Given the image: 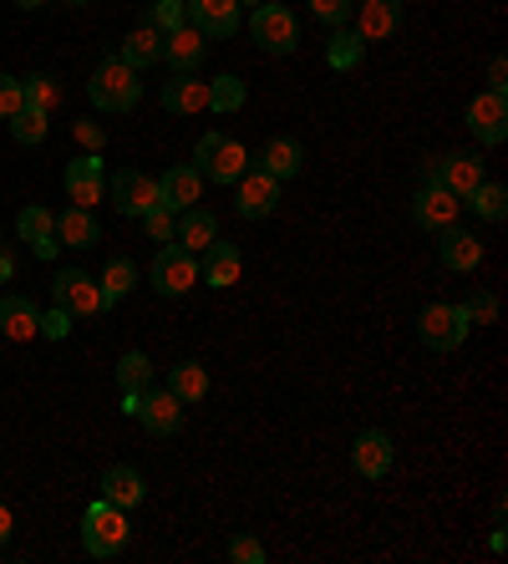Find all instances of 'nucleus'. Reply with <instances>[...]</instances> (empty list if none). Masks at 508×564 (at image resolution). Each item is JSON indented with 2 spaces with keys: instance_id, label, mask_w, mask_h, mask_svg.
I'll use <instances>...</instances> for the list:
<instances>
[{
  "instance_id": "nucleus-49",
  "label": "nucleus",
  "mask_w": 508,
  "mask_h": 564,
  "mask_svg": "<svg viewBox=\"0 0 508 564\" xmlns=\"http://www.w3.org/2000/svg\"><path fill=\"white\" fill-rule=\"evenodd\" d=\"M488 544H494V554H504V550H508V534H504V523H498V529H494V539H488Z\"/></svg>"
},
{
  "instance_id": "nucleus-42",
  "label": "nucleus",
  "mask_w": 508,
  "mask_h": 564,
  "mask_svg": "<svg viewBox=\"0 0 508 564\" xmlns=\"http://www.w3.org/2000/svg\"><path fill=\"white\" fill-rule=\"evenodd\" d=\"M26 108V92H21V77H11V71H0V117L11 123L15 112Z\"/></svg>"
},
{
  "instance_id": "nucleus-30",
  "label": "nucleus",
  "mask_w": 508,
  "mask_h": 564,
  "mask_svg": "<svg viewBox=\"0 0 508 564\" xmlns=\"http://www.w3.org/2000/svg\"><path fill=\"white\" fill-rule=\"evenodd\" d=\"M133 285H138V264L127 260V255H112L108 260V270H102V305H117V301H127L133 295Z\"/></svg>"
},
{
  "instance_id": "nucleus-36",
  "label": "nucleus",
  "mask_w": 508,
  "mask_h": 564,
  "mask_svg": "<svg viewBox=\"0 0 508 564\" xmlns=\"http://www.w3.org/2000/svg\"><path fill=\"white\" fill-rule=\"evenodd\" d=\"M208 108L214 112H239L245 108V77H234V71L214 77V82H208Z\"/></svg>"
},
{
  "instance_id": "nucleus-13",
  "label": "nucleus",
  "mask_w": 508,
  "mask_h": 564,
  "mask_svg": "<svg viewBox=\"0 0 508 564\" xmlns=\"http://www.w3.org/2000/svg\"><path fill=\"white\" fill-rule=\"evenodd\" d=\"M138 422L148 427L153 438H173L183 427V402L168 392V386H148L138 397Z\"/></svg>"
},
{
  "instance_id": "nucleus-41",
  "label": "nucleus",
  "mask_w": 508,
  "mask_h": 564,
  "mask_svg": "<svg viewBox=\"0 0 508 564\" xmlns=\"http://www.w3.org/2000/svg\"><path fill=\"white\" fill-rule=\"evenodd\" d=\"M357 11V0H311V15H316L320 26H346Z\"/></svg>"
},
{
  "instance_id": "nucleus-32",
  "label": "nucleus",
  "mask_w": 508,
  "mask_h": 564,
  "mask_svg": "<svg viewBox=\"0 0 508 564\" xmlns=\"http://www.w3.org/2000/svg\"><path fill=\"white\" fill-rule=\"evenodd\" d=\"M168 392H173L183 407H193V402L208 397V372L199 366V361H179V366L168 372Z\"/></svg>"
},
{
  "instance_id": "nucleus-10",
  "label": "nucleus",
  "mask_w": 508,
  "mask_h": 564,
  "mask_svg": "<svg viewBox=\"0 0 508 564\" xmlns=\"http://www.w3.org/2000/svg\"><path fill=\"white\" fill-rule=\"evenodd\" d=\"M61 183H67V193H71V204L77 208L102 204V193H108V163H102V153H82V158H71L67 173H61Z\"/></svg>"
},
{
  "instance_id": "nucleus-47",
  "label": "nucleus",
  "mask_w": 508,
  "mask_h": 564,
  "mask_svg": "<svg viewBox=\"0 0 508 564\" xmlns=\"http://www.w3.org/2000/svg\"><path fill=\"white\" fill-rule=\"evenodd\" d=\"M11 529H15V519H11V509H5V504H0V550H5V544H11Z\"/></svg>"
},
{
  "instance_id": "nucleus-20",
  "label": "nucleus",
  "mask_w": 508,
  "mask_h": 564,
  "mask_svg": "<svg viewBox=\"0 0 508 564\" xmlns=\"http://www.w3.org/2000/svg\"><path fill=\"white\" fill-rule=\"evenodd\" d=\"M208 108V82H199L193 71H173V82H163V112L173 117H193Z\"/></svg>"
},
{
  "instance_id": "nucleus-19",
  "label": "nucleus",
  "mask_w": 508,
  "mask_h": 564,
  "mask_svg": "<svg viewBox=\"0 0 508 564\" xmlns=\"http://www.w3.org/2000/svg\"><path fill=\"white\" fill-rule=\"evenodd\" d=\"M488 179V163H483L478 153H448V158H438V183L448 193H458V199H463L467 189H473V183H483Z\"/></svg>"
},
{
  "instance_id": "nucleus-15",
  "label": "nucleus",
  "mask_w": 508,
  "mask_h": 564,
  "mask_svg": "<svg viewBox=\"0 0 508 564\" xmlns=\"http://www.w3.org/2000/svg\"><path fill=\"white\" fill-rule=\"evenodd\" d=\"M183 5H189V26L199 36L224 42V36L239 31V0H183Z\"/></svg>"
},
{
  "instance_id": "nucleus-35",
  "label": "nucleus",
  "mask_w": 508,
  "mask_h": 564,
  "mask_svg": "<svg viewBox=\"0 0 508 564\" xmlns=\"http://www.w3.org/2000/svg\"><path fill=\"white\" fill-rule=\"evenodd\" d=\"M46 133H52V112H42V108H21L11 117V138L15 143H46Z\"/></svg>"
},
{
  "instance_id": "nucleus-25",
  "label": "nucleus",
  "mask_w": 508,
  "mask_h": 564,
  "mask_svg": "<svg viewBox=\"0 0 508 564\" xmlns=\"http://www.w3.org/2000/svg\"><path fill=\"white\" fill-rule=\"evenodd\" d=\"M102 498H108V504H117V509H138L143 498H148V483H143L138 469L117 463V469L102 473Z\"/></svg>"
},
{
  "instance_id": "nucleus-2",
  "label": "nucleus",
  "mask_w": 508,
  "mask_h": 564,
  "mask_svg": "<svg viewBox=\"0 0 508 564\" xmlns=\"http://www.w3.org/2000/svg\"><path fill=\"white\" fill-rule=\"evenodd\" d=\"M127 534H133L127 509H117V504H108V498H97L92 509L82 514V550L92 554V560H112V554H123Z\"/></svg>"
},
{
  "instance_id": "nucleus-29",
  "label": "nucleus",
  "mask_w": 508,
  "mask_h": 564,
  "mask_svg": "<svg viewBox=\"0 0 508 564\" xmlns=\"http://www.w3.org/2000/svg\"><path fill=\"white\" fill-rule=\"evenodd\" d=\"M117 61H127L133 71L153 67V61H163V36H158L153 26L127 31V36H123V52H117Z\"/></svg>"
},
{
  "instance_id": "nucleus-26",
  "label": "nucleus",
  "mask_w": 508,
  "mask_h": 564,
  "mask_svg": "<svg viewBox=\"0 0 508 564\" xmlns=\"http://www.w3.org/2000/svg\"><path fill=\"white\" fill-rule=\"evenodd\" d=\"M102 239V224H97L92 208H77L71 204L61 219H56V245H71V249H92Z\"/></svg>"
},
{
  "instance_id": "nucleus-46",
  "label": "nucleus",
  "mask_w": 508,
  "mask_h": 564,
  "mask_svg": "<svg viewBox=\"0 0 508 564\" xmlns=\"http://www.w3.org/2000/svg\"><path fill=\"white\" fill-rule=\"evenodd\" d=\"M488 92H504L508 97V61H504V56H494V61H488Z\"/></svg>"
},
{
  "instance_id": "nucleus-11",
  "label": "nucleus",
  "mask_w": 508,
  "mask_h": 564,
  "mask_svg": "<svg viewBox=\"0 0 508 564\" xmlns=\"http://www.w3.org/2000/svg\"><path fill=\"white\" fill-rule=\"evenodd\" d=\"M280 204V179H270L264 168H245V179L234 183V208L245 219H270Z\"/></svg>"
},
{
  "instance_id": "nucleus-43",
  "label": "nucleus",
  "mask_w": 508,
  "mask_h": 564,
  "mask_svg": "<svg viewBox=\"0 0 508 564\" xmlns=\"http://www.w3.org/2000/svg\"><path fill=\"white\" fill-rule=\"evenodd\" d=\"M229 560L234 564H264V544L255 534H234L229 539Z\"/></svg>"
},
{
  "instance_id": "nucleus-39",
  "label": "nucleus",
  "mask_w": 508,
  "mask_h": 564,
  "mask_svg": "<svg viewBox=\"0 0 508 564\" xmlns=\"http://www.w3.org/2000/svg\"><path fill=\"white\" fill-rule=\"evenodd\" d=\"M143 229H148L153 245H168V239H173V229H179V214H173V208H163V204H153L148 214H143Z\"/></svg>"
},
{
  "instance_id": "nucleus-22",
  "label": "nucleus",
  "mask_w": 508,
  "mask_h": 564,
  "mask_svg": "<svg viewBox=\"0 0 508 564\" xmlns=\"http://www.w3.org/2000/svg\"><path fill=\"white\" fill-rule=\"evenodd\" d=\"M42 330V311L26 295H0V336L5 341H31Z\"/></svg>"
},
{
  "instance_id": "nucleus-44",
  "label": "nucleus",
  "mask_w": 508,
  "mask_h": 564,
  "mask_svg": "<svg viewBox=\"0 0 508 564\" xmlns=\"http://www.w3.org/2000/svg\"><path fill=\"white\" fill-rule=\"evenodd\" d=\"M36 336H46V341H67V336H71V316L61 311V305H56V311H46V316H42V330H36Z\"/></svg>"
},
{
  "instance_id": "nucleus-45",
  "label": "nucleus",
  "mask_w": 508,
  "mask_h": 564,
  "mask_svg": "<svg viewBox=\"0 0 508 564\" xmlns=\"http://www.w3.org/2000/svg\"><path fill=\"white\" fill-rule=\"evenodd\" d=\"M71 133H77V143H82L87 153H102V143H108V133L97 123H71Z\"/></svg>"
},
{
  "instance_id": "nucleus-3",
  "label": "nucleus",
  "mask_w": 508,
  "mask_h": 564,
  "mask_svg": "<svg viewBox=\"0 0 508 564\" xmlns=\"http://www.w3.org/2000/svg\"><path fill=\"white\" fill-rule=\"evenodd\" d=\"M193 168H199L208 183L234 189V183L245 179L249 153H245V143L229 138V133H204V138H199V148H193Z\"/></svg>"
},
{
  "instance_id": "nucleus-37",
  "label": "nucleus",
  "mask_w": 508,
  "mask_h": 564,
  "mask_svg": "<svg viewBox=\"0 0 508 564\" xmlns=\"http://www.w3.org/2000/svg\"><path fill=\"white\" fill-rule=\"evenodd\" d=\"M117 386H123V392H148L153 386V361L143 357V351H127L123 361H117Z\"/></svg>"
},
{
  "instance_id": "nucleus-31",
  "label": "nucleus",
  "mask_w": 508,
  "mask_h": 564,
  "mask_svg": "<svg viewBox=\"0 0 508 564\" xmlns=\"http://www.w3.org/2000/svg\"><path fill=\"white\" fill-rule=\"evenodd\" d=\"M361 61H366V42H361L357 31L336 26V36L326 42V67L330 71H357Z\"/></svg>"
},
{
  "instance_id": "nucleus-34",
  "label": "nucleus",
  "mask_w": 508,
  "mask_h": 564,
  "mask_svg": "<svg viewBox=\"0 0 508 564\" xmlns=\"http://www.w3.org/2000/svg\"><path fill=\"white\" fill-rule=\"evenodd\" d=\"M143 26H153L158 36H168V31L189 26V5H183V0H153L148 11H143Z\"/></svg>"
},
{
  "instance_id": "nucleus-16",
  "label": "nucleus",
  "mask_w": 508,
  "mask_h": 564,
  "mask_svg": "<svg viewBox=\"0 0 508 564\" xmlns=\"http://www.w3.org/2000/svg\"><path fill=\"white\" fill-rule=\"evenodd\" d=\"M199 193H204V173H199L193 163L168 168L163 179H158V204L173 208V214H183V208L199 204Z\"/></svg>"
},
{
  "instance_id": "nucleus-38",
  "label": "nucleus",
  "mask_w": 508,
  "mask_h": 564,
  "mask_svg": "<svg viewBox=\"0 0 508 564\" xmlns=\"http://www.w3.org/2000/svg\"><path fill=\"white\" fill-rule=\"evenodd\" d=\"M15 229H21V239H26V245H36V239H52L56 235V214H52V208H42V204H31V208H21Z\"/></svg>"
},
{
  "instance_id": "nucleus-48",
  "label": "nucleus",
  "mask_w": 508,
  "mask_h": 564,
  "mask_svg": "<svg viewBox=\"0 0 508 564\" xmlns=\"http://www.w3.org/2000/svg\"><path fill=\"white\" fill-rule=\"evenodd\" d=\"M31 249H36V260H52V255H56V249H61V245H56V235H52V239H36V245H31Z\"/></svg>"
},
{
  "instance_id": "nucleus-18",
  "label": "nucleus",
  "mask_w": 508,
  "mask_h": 564,
  "mask_svg": "<svg viewBox=\"0 0 508 564\" xmlns=\"http://www.w3.org/2000/svg\"><path fill=\"white\" fill-rule=\"evenodd\" d=\"M357 36L361 42H386L402 26V0H361L357 11Z\"/></svg>"
},
{
  "instance_id": "nucleus-8",
  "label": "nucleus",
  "mask_w": 508,
  "mask_h": 564,
  "mask_svg": "<svg viewBox=\"0 0 508 564\" xmlns=\"http://www.w3.org/2000/svg\"><path fill=\"white\" fill-rule=\"evenodd\" d=\"M392 463H397V442L386 438L382 427H366V432H357V442H351V469H357V478L376 483L392 473Z\"/></svg>"
},
{
  "instance_id": "nucleus-28",
  "label": "nucleus",
  "mask_w": 508,
  "mask_h": 564,
  "mask_svg": "<svg viewBox=\"0 0 508 564\" xmlns=\"http://www.w3.org/2000/svg\"><path fill=\"white\" fill-rule=\"evenodd\" d=\"M173 239H179L183 249H193V255H199V249H208L214 239H219V219H214L208 208H183Z\"/></svg>"
},
{
  "instance_id": "nucleus-17",
  "label": "nucleus",
  "mask_w": 508,
  "mask_h": 564,
  "mask_svg": "<svg viewBox=\"0 0 508 564\" xmlns=\"http://www.w3.org/2000/svg\"><path fill=\"white\" fill-rule=\"evenodd\" d=\"M438 260L448 264L453 275H467V270H478V264H483V245H478V235H467V229H458V224L438 229Z\"/></svg>"
},
{
  "instance_id": "nucleus-12",
  "label": "nucleus",
  "mask_w": 508,
  "mask_h": 564,
  "mask_svg": "<svg viewBox=\"0 0 508 564\" xmlns=\"http://www.w3.org/2000/svg\"><path fill=\"white\" fill-rule=\"evenodd\" d=\"M153 204H158V183H153L148 173H138V168H117V173H112V208H117V214L143 219Z\"/></svg>"
},
{
  "instance_id": "nucleus-14",
  "label": "nucleus",
  "mask_w": 508,
  "mask_h": 564,
  "mask_svg": "<svg viewBox=\"0 0 508 564\" xmlns=\"http://www.w3.org/2000/svg\"><path fill=\"white\" fill-rule=\"evenodd\" d=\"M458 193H448L442 183H422L413 199V224L417 229H427V235H438V229H448V224L458 219Z\"/></svg>"
},
{
  "instance_id": "nucleus-27",
  "label": "nucleus",
  "mask_w": 508,
  "mask_h": 564,
  "mask_svg": "<svg viewBox=\"0 0 508 564\" xmlns=\"http://www.w3.org/2000/svg\"><path fill=\"white\" fill-rule=\"evenodd\" d=\"M458 204H463L467 214H478V219H488V224L508 219V189H504V183H494V179L473 183V189H467L463 199H458Z\"/></svg>"
},
{
  "instance_id": "nucleus-53",
  "label": "nucleus",
  "mask_w": 508,
  "mask_h": 564,
  "mask_svg": "<svg viewBox=\"0 0 508 564\" xmlns=\"http://www.w3.org/2000/svg\"><path fill=\"white\" fill-rule=\"evenodd\" d=\"M67 5H92V0H67Z\"/></svg>"
},
{
  "instance_id": "nucleus-51",
  "label": "nucleus",
  "mask_w": 508,
  "mask_h": 564,
  "mask_svg": "<svg viewBox=\"0 0 508 564\" xmlns=\"http://www.w3.org/2000/svg\"><path fill=\"white\" fill-rule=\"evenodd\" d=\"M15 5H21V11H36V5H46V0H15Z\"/></svg>"
},
{
  "instance_id": "nucleus-9",
  "label": "nucleus",
  "mask_w": 508,
  "mask_h": 564,
  "mask_svg": "<svg viewBox=\"0 0 508 564\" xmlns=\"http://www.w3.org/2000/svg\"><path fill=\"white\" fill-rule=\"evenodd\" d=\"M467 133L483 143V148H498L508 138V97L504 92H478L467 102Z\"/></svg>"
},
{
  "instance_id": "nucleus-33",
  "label": "nucleus",
  "mask_w": 508,
  "mask_h": 564,
  "mask_svg": "<svg viewBox=\"0 0 508 564\" xmlns=\"http://www.w3.org/2000/svg\"><path fill=\"white\" fill-rule=\"evenodd\" d=\"M21 92H26V108H42V112L61 108V82H56L52 71H31V77H21Z\"/></svg>"
},
{
  "instance_id": "nucleus-52",
  "label": "nucleus",
  "mask_w": 508,
  "mask_h": 564,
  "mask_svg": "<svg viewBox=\"0 0 508 564\" xmlns=\"http://www.w3.org/2000/svg\"><path fill=\"white\" fill-rule=\"evenodd\" d=\"M239 5H264V0H239Z\"/></svg>"
},
{
  "instance_id": "nucleus-24",
  "label": "nucleus",
  "mask_w": 508,
  "mask_h": 564,
  "mask_svg": "<svg viewBox=\"0 0 508 564\" xmlns=\"http://www.w3.org/2000/svg\"><path fill=\"white\" fill-rule=\"evenodd\" d=\"M249 163H260L270 179L285 183V179H295V173L305 168V148H301L295 138H270V143L260 148V158H249Z\"/></svg>"
},
{
  "instance_id": "nucleus-50",
  "label": "nucleus",
  "mask_w": 508,
  "mask_h": 564,
  "mask_svg": "<svg viewBox=\"0 0 508 564\" xmlns=\"http://www.w3.org/2000/svg\"><path fill=\"white\" fill-rule=\"evenodd\" d=\"M11 275H15V260L5 255V249H0V280H11Z\"/></svg>"
},
{
  "instance_id": "nucleus-23",
  "label": "nucleus",
  "mask_w": 508,
  "mask_h": 564,
  "mask_svg": "<svg viewBox=\"0 0 508 564\" xmlns=\"http://www.w3.org/2000/svg\"><path fill=\"white\" fill-rule=\"evenodd\" d=\"M204 56H208V42L193 26H179V31H168L163 36V61L173 71H199L204 67Z\"/></svg>"
},
{
  "instance_id": "nucleus-4",
  "label": "nucleus",
  "mask_w": 508,
  "mask_h": 564,
  "mask_svg": "<svg viewBox=\"0 0 508 564\" xmlns=\"http://www.w3.org/2000/svg\"><path fill=\"white\" fill-rule=\"evenodd\" d=\"M249 36H255V46H260V52L290 56L295 46H301V21H295V11H290V5L264 0V5H255V15H249Z\"/></svg>"
},
{
  "instance_id": "nucleus-5",
  "label": "nucleus",
  "mask_w": 508,
  "mask_h": 564,
  "mask_svg": "<svg viewBox=\"0 0 508 564\" xmlns=\"http://www.w3.org/2000/svg\"><path fill=\"white\" fill-rule=\"evenodd\" d=\"M467 316H463V305H422V316H417V336H422L427 351H458V346L467 341Z\"/></svg>"
},
{
  "instance_id": "nucleus-1",
  "label": "nucleus",
  "mask_w": 508,
  "mask_h": 564,
  "mask_svg": "<svg viewBox=\"0 0 508 564\" xmlns=\"http://www.w3.org/2000/svg\"><path fill=\"white\" fill-rule=\"evenodd\" d=\"M87 97H92L97 112H133L143 102V82H138V71L127 67V61L108 56V61L87 77Z\"/></svg>"
},
{
  "instance_id": "nucleus-7",
  "label": "nucleus",
  "mask_w": 508,
  "mask_h": 564,
  "mask_svg": "<svg viewBox=\"0 0 508 564\" xmlns=\"http://www.w3.org/2000/svg\"><path fill=\"white\" fill-rule=\"evenodd\" d=\"M193 280H199V255L168 239V245L158 249V255H153V290L173 301V295H183V290H193Z\"/></svg>"
},
{
  "instance_id": "nucleus-40",
  "label": "nucleus",
  "mask_w": 508,
  "mask_h": 564,
  "mask_svg": "<svg viewBox=\"0 0 508 564\" xmlns=\"http://www.w3.org/2000/svg\"><path fill=\"white\" fill-rule=\"evenodd\" d=\"M463 316H467V326H494V320H498V295H488V290L467 295V301H463Z\"/></svg>"
},
{
  "instance_id": "nucleus-6",
  "label": "nucleus",
  "mask_w": 508,
  "mask_h": 564,
  "mask_svg": "<svg viewBox=\"0 0 508 564\" xmlns=\"http://www.w3.org/2000/svg\"><path fill=\"white\" fill-rule=\"evenodd\" d=\"M52 301L61 305L71 320H92V316L108 311V305H102V290H97V280L87 275V270H56Z\"/></svg>"
},
{
  "instance_id": "nucleus-21",
  "label": "nucleus",
  "mask_w": 508,
  "mask_h": 564,
  "mask_svg": "<svg viewBox=\"0 0 508 564\" xmlns=\"http://www.w3.org/2000/svg\"><path fill=\"white\" fill-rule=\"evenodd\" d=\"M239 270H245L239 245H224V239H214V245L204 249V260H199V280L214 285V290H229L234 280H239Z\"/></svg>"
}]
</instances>
